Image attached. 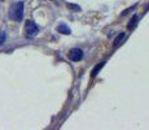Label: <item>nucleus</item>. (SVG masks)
I'll use <instances>...</instances> for the list:
<instances>
[{"label":"nucleus","instance_id":"f257e3e1","mask_svg":"<svg viewBox=\"0 0 149 130\" xmlns=\"http://www.w3.org/2000/svg\"><path fill=\"white\" fill-rule=\"evenodd\" d=\"M9 17L14 21H22V18H24V1L14 3L10 8Z\"/></svg>","mask_w":149,"mask_h":130},{"label":"nucleus","instance_id":"f03ea898","mask_svg":"<svg viewBox=\"0 0 149 130\" xmlns=\"http://www.w3.org/2000/svg\"><path fill=\"white\" fill-rule=\"evenodd\" d=\"M39 33V26L33 21V20H27L25 22V34L29 38H34L35 35H38Z\"/></svg>","mask_w":149,"mask_h":130},{"label":"nucleus","instance_id":"7ed1b4c3","mask_svg":"<svg viewBox=\"0 0 149 130\" xmlns=\"http://www.w3.org/2000/svg\"><path fill=\"white\" fill-rule=\"evenodd\" d=\"M68 57L71 60V61H79L83 57V51L81 48H73V50L69 51Z\"/></svg>","mask_w":149,"mask_h":130},{"label":"nucleus","instance_id":"20e7f679","mask_svg":"<svg viewBox=\"0 0 149 130\" xmlns=\"http://www.w3.org/2000/svg\"><path fill=\"white\" fill-rule=\"evenodd\" d=\"M57 31H58V33H61V34H66V35L71 33L70 27H69V26H66L65 24H61V25L57 26Z\"/></svg>","mask_w":149,"mask_h":130},{"label":"nucleus","instance_id":"39448f33","mask_svg":"<svg viewBox=\"0 0 149 130\" xmlns=\"http://www.w3.org/2000/svg\"><path fill=\"white\" fill-rule=\"evenodd\" d=\"M125 37H126V34H125V33H121V34H118V35H117V38L114 39L113 47H114V48H117V47H118V46H119V44H121V43H122V40L125 39Z\"/></svg>","mask_w":149,"mask_h":130},{"label":"nucleus","instance_id":"423d86ee","mask_svg":"<svg viewBox=\"0 0 149 130\" xmlns=\"http://www.w3.org/2000/svg\"><path fill=\"white\" fill-rule=\"evenodd\" d=\"M105 65V61H101V63H99V64H97L95 68L92 69V77H96L97 76V73H99L100 70H101L102 69V66Z\"/></svg>","mask_w":149,"mask_h":130},{"label":"nucleus","instance_id":"0eeeda50","mask_svg":"<svg viewBox=\"0 0 149 130\" xmlns=\"http://www.w3.org/2000/svg\"><path fill=\"white\" fill-rule=\"evenodd\" d=\"M137 20H139V16H137V14H135V16L132 17V20H131V21L128 22L127 27L132 30V29H134V27H135V26H136V24H137Z\"/></svg>","mask_w":149,"mask_h":130},{"label":"nucleus","instance_id":"6e6552de","mask_svg":"<svg viewBox=\"0 0 149 130\" xmlns=\"http://www.w3.org/2000/svg\"><path fill=\"white\" fill-rule=\"evenodd\" d=\"M5 38H7V34H5V31H0V46H1L3 43L5 42Z\"/></svg>","mask_w":149,"mask_h":130}]
</instances>
